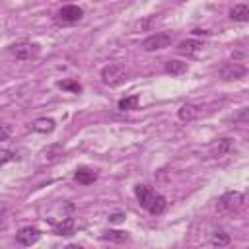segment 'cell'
Segmentation results:
<instances>
[{
	"mask_svg": "<svg viewBox=\"0 0 249 249\" xmlns=\"http://www.w3.org/2000/svg\"><path fill=\"white\" fill-rule=\"evenodd\" d=\"M134 193H136V198H138L140 206L144 210H148L152 216H160V214L165 212V208H167L165 196L160 195V193H156L152 187H148V185H136Z\"/></svg>",
	"mask_w": 249,
	"mask_h": 249,
	"instance_id": "6da1fadb",
	"label": "cell"
},
{
	"mask_svg": "<svg viewBox=\"0 0 249 249\" xmlns=\"http://www.w3.org/2000/svg\"><path fill=\"white\" fill-rule=\"evenodd\" d=\"M243 204H245L243 193H239V191H228V193H224L218 198L216 208L222 214H235V212H239L243 208Z\"/></svg>",
	"mask_w": 249,
	"mask_h": 249,
	"instance_id": "7a4b0ae2",
	"label": "cell"
},
{
	"mask_svg": "<svg viewBox=\"0 0 249 249\" xmlns=\"http://www.w3.org/2000/svg\"><path fill=\"white\" fill-rule=\"evenodd\" d=\"M126 74H128L126 66L121 62H111V64L101 68V80H103V84H107L111 88L121 86L126 80Z\"/></svg>",
	"mask_w": 249,
	"mask_h": 249,
	"instance_id": "3957f363",
	"label": "cell"
},
{
	"mask_svg": "<svg viewBox=\"0 0 249 249\" xmlns=\"http://www.w3.org/2000/svg\"><path fill=\"white\" fill-rule=\"evenodd\" d=\"M171 43H173V35L169 31H160V33H154V35L146 37L142 41V49L148 51V53H154V51L167 49Z\"/></svg>",
	"mask_w": 249,
	"mask_h": 249,
	"instance_id": "277c9868",
	"label": "cell"
},
{
	"mask_svg": "<svg viewBox=\"0 0 249 249\" xmlns=\"http://www.w3.org/2000/svg\"><path fill=\"white\" fill-rule=\"evenodd\" d=\"M218 74H220L222 80L233 82V80H241L247 74V68L241 66V64H237V62H226V64H222L218 68Z\"/></svg>",
	"mask_w": 249,
	"mask_h": 249,
	"instance_id": "5b68a950",
	"label": "cell"
},
{
	"mask_svg": "<svg viewBox=\"0 0 249 249\" xmlns=\"http://www.w3.org/2000/svg\"><path fill=\"white\" fill-rule=\"evenodd\" d=\"M82 16H84V10L76 4H66L56 12V19L60 23H76L82 19Z\"/></svg>",
	"mask_w": 249,
	"mask_h": 249,
	"instance_id": "8992f818",
	"label": "cell"
},
{
	"mask_svg": "<svg viewBox=\"0 0 249 249\" xmlns=\"http://www.w3.org/2000/svg\"><path fill=\"white\" fill-rule=\"evenodd\" d=\"M12 53L18 60H31L41 53V47L37 43H18L12 47Z\"/></svg>",
	"mask_w": 249,
	"mask_h": 249,
	"instance_id": "52a82bcc",
	"label": "cell"
},
{
	"mask_svg": "<svg viewBox=\"0 0 249 249\" xmlns=\"http://www.w3.org/2000/svg\"><path fill=\"white\" fill-rule=\"evenodd\" d=\"M39 237H41V231H39L35 226H25V228H21V230L16 233V241H18L19 245H25V247L37 243Z\"/></svg>",
	"mask_w": 249,
	"mask_h": 249,
	"instance_id": "ba28073f",
	"label": "cell"
},
{
	"mask_svg": "<svg viewBox=\"0 0 249 249\" xmlns=\"http://www.w3.org/2000/svg\"><path fill=\"white\" fill-rule=\"evenodd\" d=\"M202 47H204L202 41H196V39H185V41H181V43L177 45V53L187 54V56H193V54H196Z\"/></svg>",
	"mask_w": 249,
	"mask_h": 249,
	"instance_id": "9c48e42d",
	"label": "cell"
},
{
	"mask_svg": "<svg viewBox=\"0 0 249 249\" xmlns=\"http://www.w3.org/2000/svg\"><path fill=\"white\" fill-rule=\"evenodd\" d=\"M196 115H198V107L193 105V103H183V105L179 107V111H177V117H179L183 123H191V121H195Z\"/></svg>",
	"mask_w": 249,
	"mask_h": 249,
	"instance_id": "30bf717a",
	"label": "cell"
},
{
	"mask_svg": "<svg viewBox=\"0 0 249 249\" xmlns=\"http://www.w3.org/2000/svg\"><path fill=\"white\" fill-rule=\"evenodd\" d=\"M53 226H54V233L56 235H72L74 233V218H62L60 222H53Z\"/></svg>",
	"mask_w": 249,
	"mask_h": 249,
	"instance_id": "8fae6325",
	"label": "cell"
},
{
	"mask_svg": "<svg viewBox=\"0 0 249 249\" xmlns=\"http://www.w3.org/2000/svg\"><path fill=\"white\" fill-rule=\"evenodd\" d=\"M230 150H231V140H230V138H220V140H216V142L210 146V154H212L214 158H222V156H226Z\"/></svg>",
	"mask_w": 249,
	"mask_h": 249,
	"instance_id": "7c38bea8",
	"label": "cell"
},
{
	"mask_svg": "<svg viewBox=\"0 0 249 249\" xmlns=\"http://www.w3.org/2000/svg\"><path fill=\"white\" fill-rule=\"evenodd\" d=\"M74 179L78 183H82V185H91L97 179V173L93 169H89V167H78L76 173H74Z\"/></svg>",
	"mask_w": 249,
	"mask_h": 249,
	"instance_id": "4fadbf2b",
	"label": "cell"
},
{
	"mask_svg": "<svg viewBox=\"0 0 249 249\" xmlns=\"http://www.w3.org/2000/svg\"><path fill=\"white\" fill-rule=\"evenodd\" d=\"M189 70V64L183 62V60H167L165 62V72L171 74V76H181Z\"/></svg>",
	"mask_w": 249,
	"mask_h": 249,
	"instance_id": "5bb4252c",
	"label": "cell"
},
{
	"mask_svg": "<svg viewBox=\"0 0 249 249\" xmlns=\"http://www.w3.org/2000/svg\"><path fill=\"white\" fill-rule=\"evenodd\" d=\"M54 126H56V123H54L53 119H47V117H43V119H37V121L31 124V128H33L35 132H41V134L53 132V130H54Z\"/></svg>",
	"mask_w": 249,
	"mask_h": 249,
	"instance_id": "9a60e30c",
	"label": "cell"
},
{
	"mask_svg": "<svg viewBox=\"0 0 249 249\" xmlns=\"http://www.w3.org/2000/svg\"><path fill=\"white\" fill-rule=\"evenodd\" d=\"M230 18L233 21H247L249 19V8H247V4H235L230 10Z\"/></svg>",
	"mask_w": 249,
	"mask_h": 249,
	"instance_id": "2e32d148",
	"label": "cell"
},
{
	"mask_svg": "<svg viewBox=\"0 0 249 249\" xmlns=\"http://www.w3.org/2000/svg\"><path fill=\"white\" fill-rule=\"evenodd\" d=\"M101 239L115 241V243H124V241H128V233L126 231H121V230H109V231L101 233Z\"/></svg>",
	"mask_w": 249,
	"mask_h": 249,
	"instance_id": "e0dca14e",
	"label": "cell"
},
{
	"mask_svg": "<svg viewBox=\"0 0 249 249\" xmlns=\"http://www.w3.org/2000/svg\"><path fill=\"white\" fill-rule=\"evenodd\" d=\"M138 101H140V97H138V95L123 97V99L119 101V109H121V111H132V109H136V107H138Z\"/></svg>",
	"mask_w": 249,
	"mask_h": 249,
	"instance_id": "ac0fdd59",
	"label": "cell"
},
{
	"mask_svg": "<svg viewBox=\"0 0 249 249\" xmlns=\"http://www.w3.org/2000/svg\"><path fill=\"white\" fill-rule=\"evenodd\" d=\"M56 86L60 89H66V91H72V93H80L82 91V86L76 80H60V82H56Z\"/></svg>",
	"mask_w": 249,
	"mask_h": 249,
	"instance_id": "d6986e66",
	"label": "cell"
},
{
	"mask_svg": "<svg viewBox=\"0 0 249 249\" xmlns=\"http://www.w3.org/2000/svg\"><path fill=\"white\" fill-rule=\"evenodd\" d=\"M228 243H230V235H228V233H224V231H216V233L212 235V245L224 247V245H228Z\"/></svg>",
	"mask_w": 249,
	"mask_h": 249,
	"instance_id": "ffe728a7",
	"label": "cell"
},
{
	"mask_svg": "<svg viewBox=\"0 0 249 249\" xmlns=\"http://www.w3.org/2000/svg\"><path fill=\"white\" fill-rule=\"evenodd\" d=\"M18 156H16V152H10V150H4V152H0V165H4L6 161H14Z\"/></svg>",
	"mask_w": 249,
	"mask_h": 249,
	"instance_id": "44dd1931",
	"label": "cell"
},
{
	"mask_svg": "<svg viewBox=\"0 0 249 249\" xmlns=\"http://www.w3.org/2000/svg\"><path fill=\"white\" fill-rule=\"evenodd\" d=\"M8 136H10V126H6V124H0V142L8 140Z\"/></svg>",
	"mask_w": 249,
	"mask_h": 249,
	"instance_id": "7402d4cb",
	"label": "cell"
},
{
	"mask_svg": "<svg viewBox=\"0 0 249 249\" xmlns=\"http://www.w3.org/2000/svg\"><path fill=\"white\" fill-rule=\"evenodd\" d=\"M123 218H124V214H121V212H119V214H113V216H111V218H109V220H111V222H115V224H117V222H121V220H123Z\"/></svg>",
	"mask_w": 249,
	"mask_h": 249,
	"instance_id": "603a6c76",
	"label": "cell"
}]
</instances>
